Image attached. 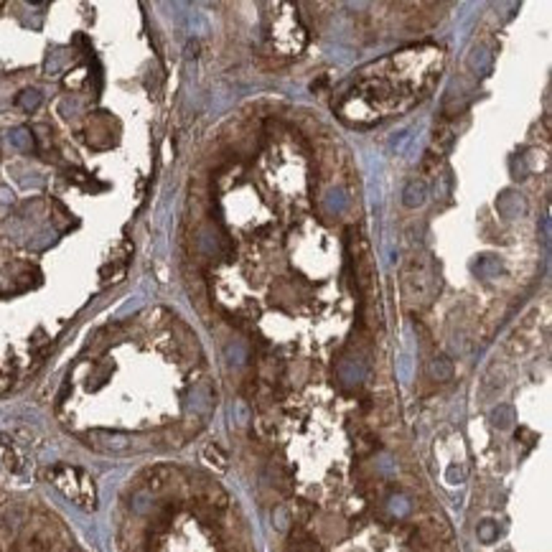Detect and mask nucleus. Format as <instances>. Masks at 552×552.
I'll list each match as a JSON object with an SVG mask.
<instances>
[{
    "label": "nucleus",
    "mask_w": 552,
    "mask_h": 552,
    "mask_svg": "<svg viewBox=\"0 0 552 552\" xmlns=\"http://www.w3.org/2000/svg\"><path fill=\"white\" fill-rule=\"evenodd\" d=\"M423 199H425V186L418 184V181H413V184L405 189V204L407 207H420Z\"/></svg>",
    "instance_id": "7ed1b4c3"
},
{
    "label": "nucleus",
    "mask_w": 552,
    "mask_h": 552,
    "mask_svg": "<svg viewBox=\"0 0 552 552\" xmlns=\"http://www.w3.org/2000/svg\"><path fill=\"white\" fill-rule=\"evenodd\" d=\"M52 479L72 501H77V504H81V507L87 509L95 507V486L87 479V473L69 468V466H59V468L52 471Z\"/></svg>",
    "instance_id": "f03ea898"
},
{
    "label": "nucleus",
    "mask_w": 552,
    "mask_h": 552,
    "mask_svg": "<svg viewBox=\"0 0 552 552\" xmlns=\"http://www.w3.org/2000/svg\"><path fill=\"white\" fill-rule=\"evenodd\" d=\"M402 290L407 303H425L433 293V270L427 255H413L402 270Z\"/></svg>",
    "instance_id": "f257e3e1"
}]
</instances>
